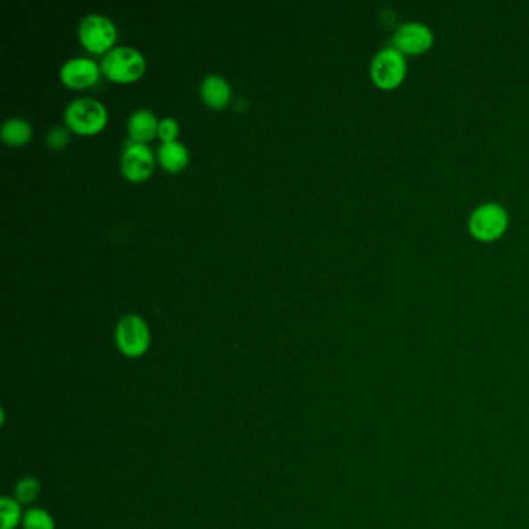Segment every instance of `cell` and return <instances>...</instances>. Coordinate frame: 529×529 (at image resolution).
Returning <instances> with one entry per match:
<instances>
[{"label": "cell", "instance_id": "18", "mask_svg": "<svg viewBox=\"0 0 529 529\" xmlns=\"http://www.w3.org/2000/svg\"><path fill=\"white\" fill-rule=\"evenodd\" d=\"M70 140V133L69 129L64 126H53L48 131L45 135V143L52 148V150L60 151L66 148V144Z\"/></svg>", "mask_w": 529, "mask_h": 529}, {"label": "cell", "instance_id": "3", "mask_svg": "<svg viewBox=\"0 0 529 529\" xmlns=\"http://www.w3.org/2000/svg\"><path fill=\"white\" fill-rule=\"evenodd\" d=\"M509 216L503 205L486 202L476 207L469 217L470 235L481 242H492L505 235Z\"/></svg>", "mask_w": 529, "mask_h": 529}, {"label": "cell", "instance_id": "5", "mask_svg": "<svg viewBox=\"0 0 529 529\" xmlns=\"http://www.w3.org/2000/svg\"><path fill=\"white\" fill-rule=\"evenodd\" d=\"M78 37L81 44L91 53L106 54L117 39L114 22L100 12H91L81 19L78 25Z\"/></svg>", "mask_w": 529, "mask_h": 529}, {"label": "cell", "instance_id": "14", "mask_svg": "<svg viewBox=\"0 0 529 529\" xmlns=\"http://www.w3.org/2000/svg\"><path fill=\"white\" fill-rule=\"evenodd\" d=\"M0 514H2V529H14L20 520V508L14 500L4 497L0 501Z\"/></svg>", "mask_w": 529, "mask_h": 529}, {"label": "cell", "instance_id": "9", "mask_svg": "<svg viewBox=\"0 0 529 529\" xmlns=\"http://www.w3.org/2000/svg\"><path fill=\"white\" fill-rule=\"evenodd\" d=\"M102 67L95 61L85 56L67 60L60 69V78L70 89H85L95 85L100 78Z\"/></svg>", "mask_w": 529, "mask_h": 529}, {"label": "cell", "instance_id": "2", "mask_svg": "<svg viewBox=\"0 0 529 529\" xmlns=\"http://www.w3.org/2000/svg\"><path fill=\"white\" fill-rule=\"evenodd\" d=\"M102 72L106 78L115 83H131L139 79L144 72V58L137 48L118 45L102 54Z\"/></svg>", "mask_w": 529, "mask_h": 529}, {"label": "cell", "instance_id": "16", "mask_svg": "<svg viewBox=\"0 0 529 529\" xmlns=\"http://www.w3.org/2000/svg\"><path fill=\"white\" fill-rule=\"evenodd\" d=\"M37 493H39V481L33 476L24 478L16 487V499L20 503H31L33 500L37 499Z\"/></svg>", "mask_w": 529, "mask_h": 529}, {"label": "cell", "instance_id": "12", "mask_svg": "<svg viewBox=\"0 0 529 529\" xmlns=\"http://www.w3.org/2000/svg\"><path fill=\"white\" fill-rule=\"evenodd\" d=\"M157 160L169 173H179L187 167L190 154L187 146L175 140L169 143H160L157 148Z\"/></svg>", "mask_w": 529, "mask_h": 529}, {"label": "cell", "instance_id": "4", "mask_svg": "<svg viewBox=\"0 0 529 529\" xmlns=\"http://www.w3.org/2000/svg\"><path fill=\"white\" fill-rule=\"evenodd\" d=\"M407 75V60L399 50L393 47H384L374 54L370 77L374 85L382 91H393L397 85H403Z\"/></svg>", "mask_w": 529, "mask_h": 529}, {"label": "cell", "instance_id": "15", "mask_svg": "<svg viewBox=\"0 0 529 529\" xmlns=\"http://www.w3.org/2000/svg\"><path fill=\"white\" fill-rule=\"evenodd\" d=\"M24 529H54L53 518L43 509H31L25 514Z\"/></svg>", "mask_w": 529, "mask_h": 529}, {"label": "cell", "instance_id": "17", "mask_svg": "<svg viewBox=\"0 0 529 529\" xmlns=\"http://www.w3.org/2000/svg\"><path fill=\"white\" fill-rule=\"evenodd\" d=\"M179 135V123L171 118V117H165L159 121V131H157V137L162 140V143H169V142H175Z\"/></svg>", "mask_w": 529, "mask_h": 529}, {"label": "cell", "instance_id": "10", "mask_svg": "<svg viewBox=\"0 0 529 529\" xmlns=\"http://www.w3.org/2000/svg\"><path fill=\"white\" fill-rule=\"evenodd\" d=\"M199 92H200V98L204 100L205 104L210 106L211 109L225 108L232 98V87H230L229 81L216 73L207 75L202 79Z\"/></svg>", "mask_w": 529, "mask_h": 529}, {"label": "cell", "instance_id": "6", "mask_svg": "<svg viewBox=\"0 0 529 529\" xmlns=\"http://www.w3.org/2000/svg\"><path fill=\"white\" fill-rule=\"evenodd\" d=\"M115 342L123 354L139 357L150 346V328L137 313H127L117 323Z\"/></svg>", "mask_w": 529, "mask_h": 529}, {"label": "cell", "instance_id": "13", "mask_svg": "<svg viewBox=\"0 0 529 529\" xmlns=\"http://www.w3.org/2000/svg\"><path fill=\"white\" fill-rule=\"evenodd\" d=\"M0 137L10 146H20L25 144L31 137V126L28 121L24 118H10L2 125Z\"/></svg>", "mask_w": 529, "mask_h": 529}, {"label": "cell", "instance_id": "8", "mask_svg": "<svg viewBox=\"0 0 529 529\" xmlns=\"http://www.w3.org/2000/svg\"><path fill=\"white\" fill-rule=\"evenodd\" d=\"M433 41L435 37L427 25L415 20L399 25L391 37L393 47L399 50L403 56L426 53L432 47Z\"/></svg>", "mask_w": 529, "mask_h": 529}, {"label": "cell", "instance_id": "11", "mask_svg": "<svg viewBox=\"0 0 529 529\" xmlns=\"http://www.w3.org/2000/svg\"><path fill=\"white\" fill-rule=\"evenodd\" d=\"M159 131V120L156 114L150 109H137L134 110L127 120V133L134 142L148 143L154 139Z\"/></svg>", "mask_w": 529, "mask_h": 529}, {"label": "cell", "instance_id": "7", "mask_svg": "<svg viewBox=\"0 0 529 529\" xmlns=\"http://www.w3.org/2000/svg\"><path fill=\"white\" fill-rule=\"evenodd\" d=\"M120 168L127 181L142 182L148 179L154 169V154L150 146L127 140L121 152Z\"/></svg>", "mask_w": 529, "mask_h": 529}, {"label": "cell", "instance_id": "1", "mask_svg": "<svg viewBox=\"0 0 529 529\" xmlns=\"http://www.w3.org/2000/svg\"><path fill=\"white\" fill-rule=\"evenodd\" d=\"M64 121L72 133L92 135L100 133L106 121L108 110L102 102L89 96H79L67 104Z\"/></svg>", "mask_w": 529, "mask_h": 529}]
</instances>
